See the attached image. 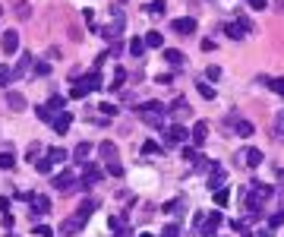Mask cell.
<instances>
[{
	"mask_svg": "<svg viewBox=\"0 0 284 237\" xmlns=\"http://www.w3.org/2000/svg\"><path fill=\"white\" fill-rule=\"evenodd\" d=\"M145 13L155 16V19H158V16H165V0H152V3L145 6Z\"/></svg>",
	"mask_w": 284,
	"mask_h": 237,
	"instance_id": "obj_26",
	"label": "cell"
},
{
	"mask_svg": "<svg viewBox=\"0 0 284 237\" xmlns=\"http://www.w3.org/2000/svg\"><path fill=\"white\" fill-rule=\"evenodd\" d=\"M221 225H225V215H221V212H209V215H205V222L199 225V234L202 237H215Z\"/></svg>",
	"mask_w": 284,
	"mask_h": 237,
	"instance_id": "obj_5",
	"label": "cell"
},
{
	"mask_svg": "<svg viewBox=\"0 0 284 237\" xmlns=\"http://www.w3.org/2000/svg\"><path fill=\"white\" fill-rule=\"evenodd\" d=\"M205 76H209L212 82H215V79H221V66H209V73H205Z\"/></svg>",
	"mask_w": 284,
	"mask_h": 237,
	"instance_id": "obj_46",
	"label": "cell"
},
{
	"mask_svg": "<svg viewBox=\"0 0 284 237\" xmlns=\"http://www.w3.org/2000/svg\"><path fill=\"white\" fill-rule=\"evenodd\" d=\"M269 86H272V92H278V95L284 98V76H278V79H272Z\"/></svg>",
	"mask_w": 284,
	"mask_h": 237,
	"instance_id": "obj_38",
	"label": "cell"
},
{
	"mask_svg": "<svg viewBox=\"0 0 284 237\" xmlns=\"http://www.w3.org/2000/svg\"><path fill=\"white\" fill-rule=\"evenodd\" d=\"M98 111L105 114V117H114V114H117V108L111 105V101H105V105H98Z\"/></svg>",
	"mask_w": 284,
	"mask_h": 237,
	"instance_id": "obj_40",
	"label": "cell"
},
{
	"mask_svg": "<svg viewBox=\"0 0 284 237\" xmlns=\"http://www.w3.org/2000/svg\"><path fill=\"white\" fill-rule=\"evenodd\" d=\"M212 196H215V206H218V209H225V206H227V199H230V193H227L225 187H218V190L212 193Z\"/></svg>",
	"mask_w": 284,
	"mask_h": 237,
	"instance_id": "obj_28",
	"label": "cell"
},
{
	"mask_svg": "<svg viewBox=\"0 0 284 237\" xmlns=\"http://www.w3.org/2000/svg\"><path fill=\"white\" fill-rule=\"evenodd\" d=\"M35 114H38V120H41V123H51V120H54V111H51L48 105H38V108H35Z\"/></svg>",
	"mask_w": 284,
	"mask_h": 237,
	"instance_id": "obj_30",
	"label": "cell"
},
{
	"mask_svg": "<svg viewBox=\"0 0 284 237\" xmlns=\"http://www.w3.org/2000/svg\"><path fill=\"white\" fill-rule=\"evenodd\" d=\"M240 234H243V237H256V234H249V231H246V228H243V231H240Z\"/></svg>",
	"mask_w": 284,
	"mask_h": 237,
	"instance_id": "obj_52",
	"label": "cell"
},
{
	"mask_svg": "<svg viewBox=\"0 0 284 237\" xmlns=\"http://www.w3.org/2000/svg\"><path fill=\"white\" fill-rule=\"evenodd\" d=\"M272 187L269 183H259V180H253L249 183V190L243 193V202H246V209H249V218H259V212H262V206L272 199Z\"/></svg>",
	"mask_w": 284,
	"mask_h": 237,
	"instance_id": "obj_1",
	"label": "cell"
},
{
	"mask_svg": "<svg viewBox=\"0 0 284 237\" xmlns=\"http://www.w3.org/2000/svg\"><path fill=\"white\" fill-rule=\"evenodd\" d=\"M13 13L19 16V19H32V3L29 0H13Z\"/></svg>",
	"mask_w": 284,
	"mask_h": 237,
	"instance_id": "obj_16",
	"label": "cell"
},
{
	"mask_svg": "<svg viewBox=\"0 0 284 237\" xmlns=\"http://www.w3.org/2000/svg\"><path fill=\"white\" fill-rule=\"evenodd\" d=\"M13 165H16V158L10 155V152H0V168H3V171H10Z\"/></svg>",
	"mask_w": 284,
	"mask_h": 237,
	"instance_id": "obj_35",
	"label": "cell"
},
{
	"mask_svg": "<svg viewBox=\"0 0 284 237\" xmlns=\"http://www.w3.org/2000/svg\"><path fill=\"white\" fill-rule=\"evenodd\" d=\"M196 155H199V152H196L193 146H183V158H186V162H193V158H196Z\"/></svg>",
	"mask_w": 284,
	"mask_h": 237,
	"instance_id": "obj_45",
	"label": "cell"
},
{
	"mask_svg": "<svg viewBox=\"0 0 284 237\" xmlns=\"http://www.w3.org/2000/svg\"><path fill=\"white\" fill-rule=\"evenodd\" d=\"M180 234V228L174 225V222H170V225H165V231H161V237H177Z\"/></svg>",
	"mask_w": 284,
	"mask_h": 237,
	"instance_id": "obj_42",
	"label": "cell"
},
{
	"mask_svg": "<svg viewBox=\"0 0 284 237\" xmlns=\"http://www.w3.org/2000/svg\"><path fill=\"white\" fill-rule=\"evenodd\" d=\"M51 123H54V133H60V136H63V133L73 126V114H70V111H60Z\"/></svg>",
	"mask_w": 284,
	"mask_h": 237,
	"instance_id": "obj_11",
	"label": "cell"
},
{
	"mask_svg": "<svg viewBox=\"0 0 284 237\" xmlns=\"http://www.w3.org/2000/svg\"><path fill=\"white\" fill-rule=\"evenodd\" d=\"M165 117H168V108L161 101H142L139 105V120L152 130H161L165 126Z\"/></svg>",
	"mask_w": 284,
	"mask_h": 237,
	"instance_id": "obj_2",
	"label": "cell"
},
{
	"mask_svg": "<svg viewBox=\"0 0 284 237\" xmlns=\"http://www.w3.org/2000/svg\"><path fill=\"white\" fill-rule=\"evenodd\" d=\"M275 6H278V13H284V0H275Z\"/></svg>",
	"mask_w": 284,
	"mask_h": 237,
	"instance_id": "obj_51",
	"label": "cell"
},
{
	"mask_svg": "<svg viewBox=\"0 0 284 237\" xmlns=\"http://www.w3.org/2000/svg\"><path fill=\"white\" fill-rule=\"evenodd\" d=\"M170 29L177 35H196V19L193 16H180V19H170Z\"/></svg>",
	"mask_w": 284,
	"mask_h": 237,
	"instance_id": "obj_8",
	"label": "cell"
},
{
	"mask_svg": "<svg viewBox=\"0 0 284 237\" xmlns=\"http://www.w3.org/2000/svg\"><path fill=\"white\" fill-rule=\"evenodd\" d=\"M168 146H180V142H186L189 139V130L186 126H180V123H174V126H168Z\"/></svg>",
	"mask_w": 284,
	"mask_h": 237,
	"instance_id": "obj_9",
	"label": "cell"
},
{
	"mask_svg": "<svg viewBox=\"0 0 284 237\" xmlns=\"http://www.w3.org/2000/svg\"><path fill=\"white\" fill-rule=\"evenodd\" d=\"M130 54H133V57H142V54H145V41H142V38H133V41H130Z\"/></svg>",
	"mask_w": 284,
	"mask_h": 237,
	"instance_id": "obj_32",
	"label": "cell"
},
{
	"mask_svg": "<svg viewBox=\"0 0 284 237\" xmlns=\"http://www.w3.org/2000/svg\"><path fill=\"white\" fill-rule=\"evenodd\" d=\"M45 158H48L51 165H66V149H60V146H57V149H51Z\"/></svg>",
	"mask_w": 284,
	"mask_h": 237,
	"instance_id": "obj_20",
	"label": "cell"
},
{
	"mask_svg": "<svg viewBox=\"0 0 284 237\" xmlns=\"http://www.w3.org/2000/svg\"><path fill=\"white\" fill-rule=\"evenodd\" d=\"M272 133H275V136H284V108H281V111L278 114H275V120H272Z\"/></svg>",
	"mask_w": 284,
	"mask_h": 237,
	"instance_id": "obj_25",
	"label": "cell"
},
{
	"mask_svg": "<svg viewBox=\"0 0 284 237\" xmlns=\"http://www.w3.org/2000/svg\"><path fill=\"white\" fill-rule=\"evenodd\" d=\"M168 114H170V117H177V120H183V117H189V105H186V98H177L174 105L168 108Z\"/></svg>",
	"mask_w": 284,
	"mask_h": 237,
	"instance_id": "obj_12",
	"label": "cell"
},
{
	"mask_svg": "<svg viewBox=\"0 0 284 237\" xmlns=\"http://www.w3.org/2000/svg\"><path fill=\"white\" fill-rule=\"evenodd\" d=\"M29 66H35V60H32V54H22L19 60H16V70H13V76H22Z\"/></svg>",
	"mask_w": 284,
	"mask_h": 237,
	"instance_id": "obj_21",
	"label": "cell"
},
{
	"mask_svg": "<svg viewBox=\"0 0 284 237\" xmlns=\"http://www.w3.org/2000/svg\"><path fill=\"white\" fill-rule=\"evenodd\" d=\"M246 32H249V22H246V19H240V22H227V25H225V35H227V38H234V41H240V38L246 35Z\"/></svg>",
	"mask_w": 284,
	"mask_h": 237,
	"instance_id": "obj_10",
	"label": "cell"
},
{
	"mask_svg": "<svg viewBox=\"0 0 284 237\" xmlns=\"http://www.w3.org/2000/svg\"><path fill=\"white\" fill-rule=\"evenodd\" d=\"M189 136H193L196 146H202V142L209 139V123H205V120H196V126H193V133H189Z\"/></svg>",
	"mask_w": 284,
	"mask_h": 237,
	"instance_id": "obj_13",
	"label": "cell"
},
{
	"mask_svg": "<svg viewBox=\"0 0 284 237\" xmlns=\"http://www.w3.org/2000/svg\"><path fill=\"white\" fill-rule=\"evenodd\" d=\"M82 228H85V218L73 212L70 218H63V225H60V234H63V237H73V234H79Z\"/></svg>",
	"mask_w": 284,
	"mask_h": 237,
	"instance_id": "obj_6",
	"label": "cell"
},
{
	"mask_svg": "<svg viewBox=\"0 0 284 237\" xmlns=\"http://www.w3.org/2000/svg\"><path fill=\"white\" fill-rule=\"evenodd\" d=\"M0 16H3V10H0Z\"/></svg>",
	"mask_w": 284,
	"mask_h": 237,
	"instance_id": "obj_54",
	"label": "cell"
},
{
	"mask_svg": "<svg viewBox=\"0 0 284 237\" xmlns=\"http://www.w3.org/2000/svg\"><path fill=\"white\" fill-rule=\"evenodd\" d=\"M95 89H101V73H89V76H82V79H76L73 82V89H70V95L73 98H85L89 92H95Z\"/></svg>",
	"mask_w": 284,
	"mask_h": 237,
	"instance_id": "obj_3",
	"label": "cell"
},
{
	"mask_svg": "<svg viewBox=\"0 0 284 237\" xmlns=\"http://www.w3.org/2000/svg\"><path fill=\"white\" fill-rule=\"evenodd\" d=\"M101 177H105V174H101V168H85V177H82V187H92V183H98L101 180Z\"/></svg>",
	"mask_w": 284,
	"mask_h": 237,
	"instance_id": "obj_17",
	"label": "cell"
},
{
	"mask_svg": "<svg viewBox=\"0 0 284 237\" xmlns=\"http://www.w3.org/2000/svg\"><path fill=\"white\" fill-rule=\"evenodd\" d=\"M256 237H275V228H269V225H265V228H262V231L256 234Z\"/></svg>",
	"mask_w": 284,
	"mask_h": 237,
	"instance_id": "obj_50",
	"label": "cell"
},
{
	"mask_svg": "<svg viewBox=\"0 0 284 237\" xmlns=\"http://www.w3.org/2000/svg\"><path fill=\"white\" fill-rule=\"evenodd\" d=\"M108 174L120 177V174H123V165H120V162H108Z\"/></svg>",
	"mask_w": 284,
	"mask_h": 237,
	"instance_id": "obj_41",
	"label": "cell"
},
{
	"mask_svg": "<svg viewBox=\"0 0 284 237\" xmlns=\"http://www.w3.org/2000/svg\"><path fill=\"white\" fill-rule=\"evenodd\" d=\"M246 165L249 168H259L262 165V152L259 149H246Z\"/></svg>",
	"mask_w": 284,
	"mask_h": 237,
	"instance_id": "obj_27",
	"label": "cell"
},
{
	"mask_svg": "<svg viewBox=\"0 0 284 237\" xmlns=\"http://www.w3.org/2000/svg\"><path fill=\"white\" fill-rule=\"evenodd\" d=\"M225 183V168L221 165H212V174H209V187H212V193Z\"/></svg>",
	"mask_w": 284,
	"mask_h": 237,
	"instance_id": "obj_14",
	"label": "cell"
},
{
	"mask_svg": "<svg viewBox=\"0 0 284 237\" xmlns=\"http://www.w3.org/2000/svg\"><path fill=\"white\" fill-rule=\"evenodd\" d=\"M38 152H41V142H32L29 152H25V158H29V162H35V158H38Z\"/></svg>",
	"mask_w": 284,
	"mask_h": 237,
	"instance_id": "obj_39",
	"label": "cell"
},
{
	"mask_svg": "<svg viewBox=\"0 0 284 237\" xmlns=\"http://www.w3.org/2000/svg\"><path fill=\"white\" fill-rule=\"evenodd\" d=\"M35 237H51V228L48 225H38L35 228Z\"/></svg>",
	"mask_w": 284,
	"mask_h": 237,
	"instance_id": "obj_48",
	"label": "cell"
},
{
	"mask_svg": "<svg viewBox=\"0 0 284 237\" xmlns=\"http://www.w3.org/2000/svg\"><path fill=\"white\" fill-rule=\"evenodd\" d=\"M51 168H54V165H51L48 158H41V162H35V171H38V174H51Z\"/></svg>",
	"mask_w": 284,
	"mask_h": 237,
	"instance_id": "obj_37",
	"label": "cell"
},
{
	"mask_svg": "<svg viewBox=\"0 0 284 237\" xmlns=\"http://www.w3.org/2000/svg\"><path fill=\"white\" fill-rule=\"evenodd\" d=\"M29 202H32V209H35V212H41V215H45L48 209H51V199H48V196H41V193H35V196H32Z\"/></svg>",
	"mask_w": 284,
	"mask_h": 237,
	"instance_id": "obj_18",
	"label": "cell"
},
{
	"mask_svg": "<svg viewBox=\"0 0 284 237\" xmlns=\"http://www.w3.org/2000/svg\"><path fill=\"white\" fill-rule=\"evenodd\" d=\"M98 155L105 158V162H117V146H114L111 139H105V142L98 146Z\"/></svg>",
	"mask_w": 284,
	"mask_h": 237,
	"instance_id": "obj_15",
	"label": "cell"
},
{
	"mask_svg": "<svg viewBox=\"0 0 284 237\" xmlns=\"http://www.w3.org/2000/svg\"><path fill=\"white\" fill-rule=\"evenodd\" d=\"M89 155H92V146H89V142H79V146L73 149V158H76V162H79V165H82V162H85V158H89Z\"/></svg>",
	"mask_w": 284,
	"mask_h": 237,
	"instance_id": "obj_23",
	"label": "cell"
},
{
	"mask_svg": "<svg viewBox=\"0 0 284 237\" xmlns=\"http://www.w3.org/2000/svg\"><path fill=\"white\" fill-rule=\"evenodd\" d=\"M0 212L10 215V199H6V196H0Z\"/></svg>",
	"mask_w": 284,
	"mask_h": 237,
	"instance_id": "obj_49",
	"label": "cell"
},
{
	"mask_svg": "<svg viewBox=\"0 0 284 237\" xmlns=\"http://www.w3.org/2000/svg\"><path fill=\"white\" fill-rule=\"evenodd\" d=\"M10 79H13V70H10L6 63H0V89H3V86H6Z\"/></svg>",
	"mask_w": 284,
	"mask_h": 237,
	"instance_id": "obj_34",
	"label": "cell"
},
{
	"mask_svg": "<svg viewBox=\"0 0 284 237\" xmlns=\"http://www.w3.org/2000/svg\"><path fill=\"white\" fill-rule=\"evenodd\" d=\"M246 3H249V10H265L269 0H246Z\"/></svg>",
	"mask_w": 284,
	"mask_h": 237,
	"instance_id": "obj_44",
	"label": "cell"
},
{
	"mask_svg": "<svg viewBox=\"0 0 284 237\" xmlns=\"http://www.w3.org/2000/svg\"><path fill=\"white\" fill-rule=\"evenodd\" d=\"M0 48H3V54H16V51H19V32L16 29L0 32Z\"/></svg>",
	"mask_w": 284,
	"mask_h": 237,
	"instance_id": "obj_7",
	"label": "cell"
},
{
	"mask_svg": "<svg viewBox=\"0 0 284 237\" xmlns=\"http://www.w3.org/2000/svg\"><path fill=\"white\" fill-rule=\"evenodd\" d=\"M48 108H51V111H57V114H60V111L66 108V98H63V95H54V98L48 101Z\"/></svg>",
	"mask_w": 284,
	"mask_h": 237,
	"instance_id": "obj_33",
	"label": "cell"
},
{
	"mask_svg": "<svg viewBox=\"0 0 284 237\" xmlns=\"http://www.w3.org/2000/svg\"><path fill=\"white\" fill-rule=\"evenodd\" d=\"M165 60L174 63V66H180V63L186 60V57H183V51H177V48H165Z\"/></svg>",
	"mask_w": 284,
	"mask_h": 237,
	"instance_id": "obj_19",
	"label": "cell"
},
{
	"mask_svg": "<svg viewBox=\"0 0 284 237\" xmlns=\"http://www.w3.org/2000/svg\"><path fill=\"white\" fill-rule=\"evenodd\" d=\"M32 70H35V76H48V73H51V63H41V60H38Z\"/></svg>",
	"mask_w": 284,
	"mask_h": 237,
	"instance_id": "obj_43",
	"label": "cell"
},
{
	"mask_svg": "<svg viewBox=\"0 0 284 237\" xmlns=\"http://www.w3.org/2000/svg\"><path fill=\"white\" fill-rule=\"evenodd\" d=\"M170 82H174V76H170V73H161L158 76V86H170Z\"/></svg>",
	"mask_w": 284,
	"mask_h": 237,
	"instance_id": "obj_47",
	"label": "cell"
},
{
	"mask_svg": "<svg viewBox=\"0 0 284 237\" xmlns=\"http://www.w3.org/2000/svg\"><path fill=\"white\" fill-rule=\"evenodd\" d=\"M139 237H152V234H145V231H142V234H139Z\"/></svg>",
	"mask_w": 284,
	"mask_h": 237,
	"instance_id": "obj_53",
	"label": "cell"
},
{
	"mask_svg": "<svg viewBox=\"0 0 284 237\" xmlns=\"http://www.w3.org/2000/svg\"><path fill=\"white\" fill-rule=\"evenodd\" d=\"M123 79H126V70H123V66H117V70H114V79H111V86L108 89H120V86H123Z\"/></svg>",
	"mask_w": 284,
	"mask_h": 237,
	"instance_id": "obj_29",
	"label": "cell"
},
{
	"mask_svg": "<svg viewBox=\"0 0 284 237\" xmlns=\"http://www.w3.org/2000/svg\"><path fill=\"white\" fill-rule=\"evenodd\" d=\"M196 89H199V95H202L205 101H212V98H215V89H212L205 79H199V82H196Z\"/></svg>",
	"mask_w": 284,
	"mask_h": 237,
	"instance_id": "obj_31",
	"label": "cell"
},
{
	"mask_svg": "<svg viewBox=\"0 0 284 237\" xmlns=\"http://www.w3.org/2000/svg\"><path fill=\"white\" fill-rule=\"evenodd\" d=\"M6 105H10L13 111H22V108H25V95H19V92H10V95H6Z\"/></svg>",
	"mask_w": 284,
	"mask_h": 237,
	"instance_id": "obj_24",
	"label": "cell"
},
{
	"mask_svg": "<svg viewBox=\"0 0 284 237\" xmlns=\"http://www.w3.org/2000/svg\"><path fill=\"white\" fill-rule=\"evenodd\" d=\"M51 183H54V187H57L60 193H76V190H82V183L76 180V174H73V171H63V174H57Z\"/></svg>",
	"mask_w": 284,
	"mask_h": 237,
	"instance_id": "obj_4",
	"label": "cell"
},
{
	"mask_svg": "<svg viewBox=\"0 0 284 237\" xmlns=\"http://www.w3.org/2000/svg\"><path fill=\"white\" fill-rule=\"evenodd\" d=\"M145 48H165V35L161 32H145Z\"/></svg>",
	"mask_w": 284,
	"mask_h": 237,
	"instance_id": "obj_22",
	"label": "cell"
},
{
	"mask_svg": "<svg viewBox=\"0 0 284 237\" xmlns=\"http://www.w3.org/2000/svg\"><path fill=\"white\" fill-rule=\"evenodd\" d=\"M237 133H240V136H249V133H253V123H249V120H237Z\"/></svg>",
	"mask_w": 284,
	"mask_h": 237,
	"instance_id": "obj_36",
	"label": "cell"
}]
</instances>
